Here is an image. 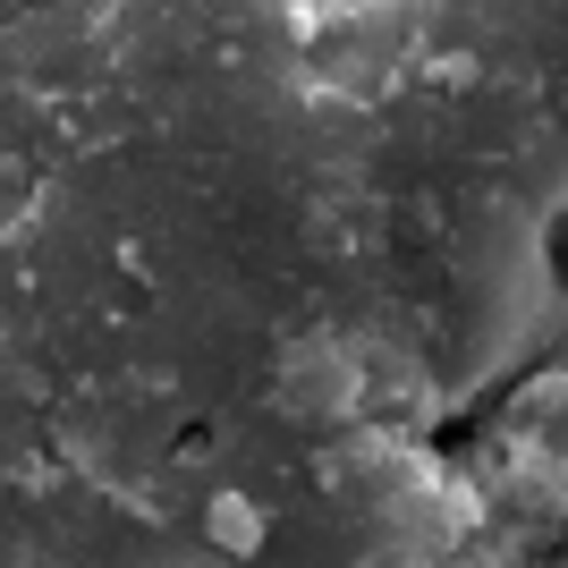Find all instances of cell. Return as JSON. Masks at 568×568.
<instances>
[{
  "instance_id": "1",
  "label": "cell",
  "mask_w": 568,
  "mask_h": 568,
  "mask_svg": "<svg viewBox=\"0 0 568 568\" xmlns=\"http://www.w3.org/2000/svg\"><path fill=\"white\" fill-rule=\"evenodd\" d=\"M213 535L230 551H255L263 544V518H255V500H213Z\"/></svg>"
}]
</instances>
